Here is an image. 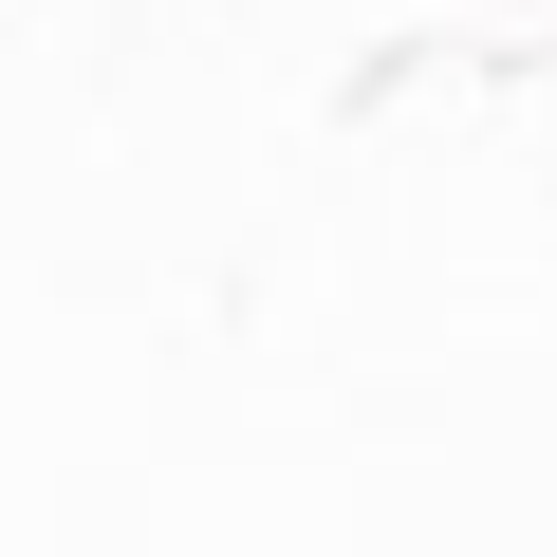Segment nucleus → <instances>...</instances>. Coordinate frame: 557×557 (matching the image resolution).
<instances>
[]
</instances>
